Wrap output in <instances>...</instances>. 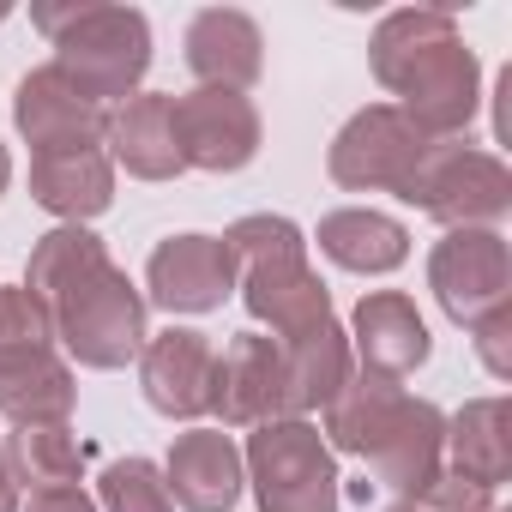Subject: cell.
Wrapping results in <instances>:
<instances>
[{"label":"cell","mask_w":512,"mask_h":512,"mask_svg":"<svg viewBox=\"0 0 512 512\" xmlns=\"http://www.w3.org/2000/svg\"><path fill=\"white\" fill-rule=\"evenodd\" d=\"M25 290L49 308L55 344L79 362V368H127L145 350V296L133 290V278L109 260V247L85 229V223H61L49 235H37L31 266H25Z\"/></svg>","instance_id":"1"},{"label":"cell","mask_w":512,"mask_h":512,"mask_svg":"<svg viewBox=\"0 0 512 512\" xmlns=\"http://www.w3.org/2000/svg\"><path fill=\"white\" fill-rule=\"evenodd\" d=\"M374 79L398 97L428 139H458L482 109V67L458 37V19L440 7H398L368 37Z\"/></svg>","instance_id":"2"},{"label":"cell","mask_w":512,"mask_h":512,"mask_svg":"<svg viewBox=\"0 0 512 512\" xmlns=\"http://www.w3.org/2000/svg\"><path fill=\"white\" fill-rule=\"evenodd\" d=\"M223 247H229V260H235V290H241L247 314L260 320V326H272L278 344H290V338L338 320L332 314V290L308 266V235L290 217H272V211L235 217L223 229Z\"/></svg>","instance_id":"3"},{"label":"cell","mask_w":512,"mask_h":512,"mask_svg":"<svg viewBox=\"0 0 512 512\" xmlns=\"http://www.w3.org/2000/svg\"><path fill=\"white\" fill-rule=\"evenodd\" d=\"M31 25L55 43V67L103 109L139 97V79L151 73V25L139 7L73 0V7H31Z\"/></svg>","instance_id":"4"},{"label":"cell","mask_w":512,"mask_h":512,"mask_svg":"<svg viewBox=\"0 0 512 512\" xmlns=\"http://www.w3.org/2000/svg\"><path fill=\"white\" fill-rule=\"evenodd\" d=\"M241 470L253 482L260 512H338V452L302 416L253 428Z\"/></svg>","instance_id":"5"},{"label":"cell","mask_w":512,"mask_h":512,"mask_svg":"<svg viewBox=\"0 0 512 512\" xmlns=\"http://www.w3.org/2000/svg\"><path fill=\"white\" fill-rule=\"evenodd\" d=\"M398 199L446 229H494L512 211V175L494 151H476L464 139H434Z\"/></svg>","instance_id":"6"},{"label":"cell","mask_w":512,"mask_h":512,"mask_svg":"<svg viewBox=\"0 0 512 512\" xmlns=\"http://www.w3.org/2000/svg\"><path fill=\"white\" fill-rule=\"evenodd\" d=\"M428 145L434 139L404 109L368 103V109H356L338 127V139L326 151V169H332V181L344 193H404V181L416 175V163L428 157Z\"/></svg>","instance_id":"7"},{"label":"cell","mask_w":512,"mask_h":512,"mask_svg":"<svg viewBox=\"0 0 512 512\" xmlns=\"http://www.w3.org/2000/svg\"><path fill=\"white\" fill-rule=\"evenodd\" d=\"M428 290L452 326H482L512 308V253L500 229H446L428 253Z\"/></svg>","instance_id":"8"},{"label":"cell","mask_w":512,"mask_h":512,"mask_svg":"<svg viewBox=\"0 0 512 512\" xmlns=\"http://www.w3.org/2000/svg\"><path fill=\"white\" fill-rule=\"evenodd\" d=\"M175 139H181V163L205 169V175H235L260 157V109L247 91H217L199 85L187 97H175Z\"/></svg>","instance_id":"9"},{"label":"cell","mask_w":512,"mask_h":512,"mask_svg":"<svg viewBox=\"0 0 512 512\" xmlns=\"http://www.w3.org/2000/svg\"><path fill=\"white\" fill-rule=\"evenodd\" d=\"M211 416H223V428H266V422L296 416L278 338H266V332H241V338H229V350L217 356Z\"/></svg>","instance_id":"10"},{"label":"cell","mask_w":512,"mask_h":512,"mask_svg":"<svg viewBox=\"0 0 512 512\" xmlns=\"http://www.w3.org/2000/svg\"><path fill=\"white\" fill-rule=\"evenodd\" d=\"M13 121H19L31 157L85 151V145H103V133H109V109H103L97 97H85L55 61L19 79V91H13Z\"/></svg>","instance_id":"11"},{"label":"cell","mask_w":512,"mask_h":512,"mask_svg":"<svg viewBox=\"0 0 512 512\" xmlns=\"http://www.w3.org/2000/svg\"><path fill=\"white\" fill-rule=\"evenodd\" d=\"M211 386H217V350L193 326H169L145 338L139 350V392L157 416L169 422H199L211 416Z\"/></svg>","instance_id":"12"},{"label":"cell","mask_w":512,"mask_h":512,"mask_svg":"<svg viewBox=\"0 0 512 512\" xmlns=\"http://www.w3.org/2000/svg\"><path fill=\"white\" fill-rule=\"evenodd\" d=\"M368 464V488H386V494H422L440 470H446V416L428 404V398H398L386 428L374 434V446L362 452Z\"/></svg>","instance_id":"13"},{"label":"cell","mask_w":512,"mask_h":512,"mask_svg":"<svg viewBox=\"0 0 512 512\" xmlns=\"http://www.w3.org/2000/svg\"><path fill=\"white\" fill-rule=\"evenodd\" d=\"M145 302H157L163 314H211L223 308V296L235 290V260L223 235H169L151 247L145 260Z\"/></svg>","instance_id":"14"},{"label":"cell","mask_w":512,"mask_h":512,"mask_svg":"<svg viewBox=\"0 0 512 512\" xmlns=\"http://www.w3.org/2000/svg\"><path fill=\"white\" fill-rule=\"evenodd\" d=\"M350 356L362 362V374H380V380H404L428 362L434 338H428V320L416 314V302L404 290H368L350 314Z\"/></svg>","instance_id":"15"},{"label":"cell","mask_w":512,"mask_h":512,"mask_svg":"<svg viewBox=\"0 0 512 512\" xmlns=\"http://www.w3.org/2000/svg\"><path fill=\"white\" fill-rule=\"evenodd\" d=\"M163 488L181 512H235L247 470H241V446L223 428H187L169 446L163 464Z\"/></svg>","instance_id":"16"},{"label":"cell","mask_w":512,"mask_h":512,"mask_svg":"<svg viewBox=\"0 0 512 512\" xmlns=\"http://www.w3.org/2000/svg\"><path fill=\"white\" fill-rule=\"evenodd\" d=\"M103 145H109V163H121L139 181H175L187 169L181 139H175V97H163V91H139V97L115 103Z\"/></svg>","instance_id":"17"},{"label":"cell","mask_w":512,"mask_h":512,"mask_svg":"<svg viewBox=\"0 0 512 512\" xmlns=\"http://www.w3.org/2000/svg\"><path fill=\"white\" fill-rule=\"evenodd\" d=\"M187 67L199 85L217 91H247L266 67V37L241 7H205L187 25Z\"/></svg>","instance_id":"18"},{"label":"cell","mask_w":512,"mask_h":512,"mask_svg":"<svg viewBox=\"0 0 512 512\" xmlns=\"http://www.w3.org/2000/svg\"><path fill=\"white\" fill-rule=\"evenodd\" d=\"M31 199L55 211L61 223H91L115 205V163L103 145L85 151H49L31 157Z\"/></svg>","instance_id":"19"},{"label":"cell","mask_w":512,"mask_h":512,"mask_svg":"<svg viewBox=\"0 0 512 512\" xmlns=\"http://www.w3.org/2000/svg\"><path fill=\"white\" fill-rule=\"evenodd\" d=\"M320 253L344 272H362V278H386L410 260V229L386 211H368V205H344V211H326L320 217Z\"/></svg>","instance_id":"20"},{"label":"cell","mask_w":512,"mask_h":512,"mask_svg":"<svg viewBox=\"0 0 512 512\" xmlns=\"http://www.w3.org/2000/svg\"><path fill=\"white\" fill-rule=\"evenodd\" d=\"M446 452H452V476L476 482V488H500L512 476V410L506 398H470L452 422H446Z\"/></svg>","instance_id":"21"},{"label":"cell","mask_w":512,"mask_h":512,"mask_svg":"<svg viewBox=\"0 0 512 512\" xmlns=\"http://www.w3.org/2000/svg\"><path fill=\"white\" fill-rule=\"evenodd\" d=\"M79 404V380H73V362L61 350H37V356H19V362H0V416L13 428H31V422H67Z\"/></svg>","instance_id":"22"},{"label":"cell","mask_w":512,"mask_h":512,"mask_svg":"<svg viewBox=\"0 0 512 512\" xmlns=\"http://www.w3.org/2000/svg\"><path fill=\"white\" fill-rule=\"evenodd\" d=\"M278 350H284V374H290V404H296V416L326 410V404L344 392V380L356 374V356H350V338H344L338 320H326V326H314V332H302V338H290V344H278Z\"/></svg>","instance_id":"23"},{"label":"cell","mask_w":512,"mask_h":512,"mask_svg":"<svg viewBox=\"0 0 512 512\" xmlns=\"http://www.w3.org/2000/svg\"><path fill=\"white\" fill-rule=\"evenodd\" d=\"M404 398V386L398 380H380V374H350L344 380V392L326 404V428H320V440L332 446V452H350V458H362L368 446H374V434L386 428V416H392V404Z\"/></svg>","instance_id":"24"},{"label":"cell","mask_w":512,"mask_h":512,"mask_svg":"<svg viewBox=\"0 0 512 512\" xmlns=\"http://www.w3.org/2000/svg\"><path fill=\"white\" fill-rule=\"evenodd\" d=\"M7 464L31 488H79L85 476V446L67 422H31L7 434Z\"/></svg>","instance_id":"25"},{"label":"cell","mask_w":512,"mask_h":512,"mask_svg":"<svg viewBox=\"0 0 512 512\" xmlns=\"http://www.w3.org/2000/svg\"><path fill=\"white\" fill-rule=\"evenodd\" d=\"M97 512H175V500L151 458H115L97 482Z\"/></svg>","instance_id":"26"},{"label":"cell","mask_w":512,"mask_h":512,"mask_svg":"<svg viewBox=\"0 0 512 512\" xmlns=\"http://www.w3.org/2000/svg\"><path fill=\"white\" fill-rule=\"evenodd\" d=\"M37 350H55L49 308L25 284H0V362H19V356H37Z\"/></svg>","instance_id":"27"},{"label":"cell","mask_w":512,"mask_h":512,"mask_svg":"<svg viewBox=\"0 0 512 512\" xmlns=\"http://www.w3.org/2000/svg\"><path fill=\"white\" fill-rule=\"evenodd\" d=\"M410 512H494V488H476V482H464V476H452V470H440L416 500H404Z\"/></svg>","instance_id":"28"},{"label":"cell","mask_w":512,"mask_h":512,"mask_svg":"<svg viewBox=\"0 0 512 512\" xmlns=\"http://www.w3.org/2000/svg\"><path fill=\"white\" fill-rule=\"evenodd\" d=\"M476 332V356H482V368L494 374V380H512V308L506 314H488L482 326H470Z\"/></svg>","instance_id":"29"},{"label":"cell","mask_w":512,"mask_h":512,"mask_svg":"<svg viewBox=\"0 0 512 512\" xmlns=\"http://www.w3.org/2000/svg\"><path fill=\"white\" fill-rule=\"evenodd\" d=\"M19 512H97V500L85 488H31V500Z\"/></svg>","instance_id":"30"},{"label":"cell","mask_w":512,"mask_h":512,"mask_svg":"<svg viewBox=\"0 0 512 512\" xmlns=\"http://www.w3.org/2000/svg\"><path fill=\"white\" fill-rule=\"evenodd\" d=\"M0 512H19V476L7 464V440H0Z\"/></svg>","instance_id":"31"},{"label":"cell","mask_w":512,"mask_h":512,"mask_svg":"<svg viewBox=\"0 0 512 512\" xmlns=\"http://www.w3.org/2000/svg\"><path fill=\"white\" fill-rule=\"evenodd\" d=\"M13 187V157H7V145H0V193Z\"/></svg>","instance_id":"32"},{"label":"cell","mask_w":512,"mask_h":512,"mask_svg":"<svg viewBox=\"0 0 512 512\" xmlns=\"http://www.w3.org/2000/svg\"><path fill=\"white\" fill-rule=\"evenodd\" d=\"M7 13H13V7H7V0H0V25H7Z\"/></svg>","instance_id":"33"},{"label":"cell","mask_w":512,"mask_h":512,"mask_svg":"<svg viewBox=\"0 0 512 512\" xmlns=\"http://www.w3.org/2000/svg\"><path fill=\"white\" fill-rule=\"evenodd\" d=\"M386 512H410V506H386Z\"/></svg>","instance_id":"34"},{"label":"cell","mask_w":512,"mask_h":512,"mask_svg":"<svg viewBox=\"0 0 512 512\" xmlns=\"http://www.w3.org/2000/svg\"><path fill=\"white\" fill-rule=\"evenodd\" d=\"M494 512H500V506H494Z\"/></svg>","instance_id":"35"}]
</instances>
